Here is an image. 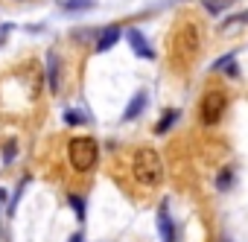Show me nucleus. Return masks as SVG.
Here are the masks:
<instances>
[{"mask_svg":"<svg viewBox=\"0 0 248 242\" xmlns=\"http://www.w3.org/2000/svg\"><path fill=\"white\" fill-rule=\"evenodd\" d=\"M117 38H120V27L117 24H111L102 35H99V41H96V53H105V50H111L114 44H117Z\"/></svg>","mask_w":248,"mask_h":242,"instance_id":"8","label":"nucleus"},{"mask_svg":"<svg viewBox=\"0 0 248 242\" xmlns=\"http://www.w3.org/2000/svg\"><path fill=\"white\" fill-rule=\"evenodd\" d=\"M70 242H85V239H82V233H73V236H70Z\"/></svg>","mask_w":248,"mask_h":242,"instance_id":"18","label":"nucleus"},{"mask_svg":"<svg viewBox=\"0 0 248 242\" xmlns=\"http://www.w3.org/2000/svg\"><path fill=\"white\" fill-rule=\"evenodd\" d=\"M70 207L76 210L79 219H85V198H82V196H70Z\"/></svg>","mask_w":248,"mask_h":242,"instance_id":"14","label":"nucleus"},{"mask_svg":"<svg viewBox=\"0 0 248 242\" xmlns=\"http://www.w3.org/2000/svg\"><path fill=\"white\" fill-rule=\"evenodd\" d=\"M3 198H6V193H3V190H0V201H3Z\"/></svg>","mask_w":248,"mask_h":242,"instance_id":"19","label":"nucleus"},{"mask_svg":"<svg viewBox=\"0 0 248 242\" xmlns=\"http://www.w3.org/2000/svg\"><path fill=\"white\" fill-rule=\"evenodd\" d=\"M225 108H228V96L222 91H207L202 96V102H199V120H202V126L213 129L219 120H222Z\"/></svg>","mask_w":248,"mask_h":242,"instance_id":"4","label":"nucleus"},{"mask_svg":"<svg viewBox=\"0 0 248 242\" xmlns=\"http://www.w3.org/2000/svg\"><path fill=\"white\" fill-rule=\"evenodd\" d=\"M143 105H146V91H138V93H135V99L129 102V108L123 111V120H135V117H140Z\"/></svg>","mask_w":248,"mask_h":242,"instance_id":"9","label":"nucleus"},{"mask_svg":"<svg viewBox=\"0 0 248 242\" xmlns=\"http://www.w3.org/2000/svg\"><path fill=\"white\" fill-rule=\"evenodd\" d=\"M126 38H129L132 50H135L140 59H155V50L146 44V38H143V32H140V30H129V35H126Z\"/></svg>","mask_w":248,"mask_h":242,"instance_id":"5","label":"nucleus"},{"mask_svg":"<svg viewBox=\"0 0 248 242\" xmlns=\"http://www.w3.org/2000/svg\"><path fill=\"white\" fill-rule=\"evenodd\" d=\"M199 50H202V32H199V27L193 21L178 24L172 30V35H170V61H172V67H181V70L190 67L193 59L199 56Z\"/></svg>","mask_w":248,"mask_h":242,"instance_id":"1","label":"nucleus"},{"mask_svg":"<svg viewBox=\"0 0 248 242\" xmlns=\"http://www.w3.org/2000/svg\"><path fill=\"white\" fill-rule=\"evenodd\" d=\"M242 21L248 24V12H242V15H233L231 21H225V24H222V30H231V27H236V24H242Z\"/></svg>","mask_w":248,"mask_h":242,"instance_id":"15","label":"nucleus"},{"mask_svg":"<svg viewBox=\"0 0 248 242\" xmlns=\"http://www.w3.org/2000/svg\"><path fill=\"white\" fill-rule=\"evenodd\" d=\"M64 120H67L70 126H79V123H85V117H79L76 111H67V114H64Z\"/></svg>","mask_w":248,"mask_h":242,"instance_id":"16","label":"nucleus"},{"mask_svg":"<svg viewBox=\"0 0 248 242\" xmlns=\"http://www.w3.org/2000/svg\"><path fill=\"white\" fill-rule=\"evenodd\" d=\"M67 161L73 166V172H91L99 161V146L93 137H73L67 143Z\"/></svg>","mask_w":248,"mask_h":242,"instance_id":"3","label":"nucleus"},{"mask_svg":"<svg viewBox=\"0 0 248 242\" xmlns=\"http://www.w3.org/2000/svg\"><path fill=\"white\" fill-rule=\"evenodd\" d=\"M222 67H228V73H236V67H233V53H228V56H222V59H216V61L210 64V70H222Z\"/></svg>","mask_w":248,"mask_h":242,"instance_id":"13","label":"nucleus"},{"mask_svg":"<svg viewBox=\"0 0 248 242\" xmlns=\"http://www.w3.org/2000/svg\"><path fill=\"white\" fill-rule=\"evenodd\" d=\"M47 85H50V91H59L62 88V73H59L56 53H47Z\"/></svg>","mask_w":248,"mask_h":242,"instance_id":"7","label":"nucleus"},{"mask_svg":"<svg viewBox=\"0 0 248 242\" xmlns=\"http://www.w3.org/2000/svg\"><path fill=\"white\" fill-rule=\"evenodd\" d=\"M132 175L140 187H158L164 181V161L155 149H138L132 158Z\"/></svg>","mask_w":248,"mask_h":242,"instance_id":"2","label":"nucleus"},{"mask_svg":"<svg viewBox=\"0 0 248 242\" xmlns=\"http://www.w3.org/2000/svg\"><path fill=\"white\" fill-rule=\"evenodd\" d=\"M158 230H161V239L164 242H175V227H172V219H170V207L161 204L158 210Z\"/></svg>","mask_w":248,"mask_h":242,"instance_id":"6","label":"nucleus"},{"mask_svg":"<svg viewBox=\"0 0 248 242\" xmlns=\"http://www.w3.org/2000/svg\"><path fill=\"white\" fill-rule=\"evenodd\" d=\"M175 120H178V111H175V108H170V111H167V114L158 120V126H155V135H167V132L175 126Z\"/></svg>","mask_w":248,"mask_h":242,"instance_id":"10","label":"nucleus"},{"mask_svg":"<svg viewBox=\"0 0 248 242\" xmlns=\"http://www.w3.org/2000/svg\"><path fill=\"white\" fill-rule=\"evenodd\" d=\"M3 161H6V164H12V161H15V143H12V146L6 149V155H3Z\"/></svg>","mask_w":248,"mask_h":242,"instance_id":"17","label":"nucleus"},{"mask_svg":"<svg viewBox=\"0 0 248 242\" xmlns=\"http://www.w3.org/2000/svg\"><path fill=\"white\" fill-rule=\"evenodd\" d=\"M96 0H62V9L64 12H76V9H91Z\"/></svg>","mask_w":248,"mask_h":242,"instance_id":"11","label":"nucleus"},{"mask_svg":"<svg viewBox=\"0 0 248 242\" xmlns=\"http://www.w3.org/2000/svg\"><path fill=\"white\" fill-rule=\"evenodd\" d=\"M231 3H233V0H204V9H207L210 15H219V12H225Z\"/></svg>","mask_w":248,"mask_h":242,"instance_id":"12","label":"nucleus"}]
</instances>
